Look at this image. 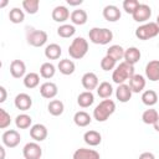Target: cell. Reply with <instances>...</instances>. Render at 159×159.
<instances>
[{"label": "cell", "mask_w": 159, "mask_h": 159, "mask_svg": "<svg viewBox=\"0 0 159 159\" xmlns=\"http://www.w3.org/2000/svg\"><path fill=\"white\" fill-rule=\"evenodd\" d=\"M116 112V103L112 99H103L93 109V118L97 122H106Z\"/></svg>", "instance_id": "obj_1"}, {"label": "cell", "mask_w": 159, "mask_h": 159, "mask_svg": "<svg viewBox=\"0 0 159 159\" xmlns=\"http://www.w3.org/2000/svg\"><path fill=\"white\" fill-rule=\"evenodd\" d=\"M135 75L134 72V66L129 65L127 62H119V65H117V67L113 70L112 73V80L114 83L117 84H122L125 81H129L133 76Z\"/></svg>", "instance_id": "obj_2"}, {"label": "cell", "mask_w": 159, "mask_h": 159, "mask_svg": "<svg viewBox=\"0 0 159 159\" xmlns=\"http://www.w3.org/2000/svg\"><path fill=\"white\" fill-rule=\"evenodd\" d=\"M89 41L96 45H108L113 40V32L107 27H92L88 32Z\"/></svg>", "instance_id": "obj_3"}, {"label": "cell", "mask_w": 159, "mask_h": 159, "mask_svg": "<svg viewBox=\"0 0 159 159\" xmlns=\"http://www.w3.org/2000/svg\"><path fill=\"white\" fill-rule=\"evenodd\" d=\"M88 52V41L84 37H75L68 46V55L73 60H81L83 58Z\"/></svg>", "instance_id": "obj_4"}, {"label": "cell", "mask_w": 159, "mask_h": 159, "mask_svg": "<svg viewBox=\"0 0 159 159\" xmlns=\"http://www.w3.org/2000/svg\"><path fill=\"white\" fill-rule=\"evenodd\" d=\"M47 32L43 30H36L34 27H26V41L34 47H41L47 42Z\"/></svg>", "instance_id": "obj_5"}, {"label": "cell", "mask_w": 159, "mask_h": 159, "mask_svg": "<svg viewBox=\"0 0 159 159\" xmlns=\"http://www.w3.org/2000/svg\"><path fill=\"white\" fill-rule=\"evenodd\" d=\"M158 35H159V26L153 21L145 22V24H143L135 29V36L142 41L154 39Z\"/></svg>", "instance_id": "obj_6"}, {"label": "cell", "mask_w": 159, "mask_h": 159, "mask_svg": "<svg viewBox=\"0 0 159 159\" xmlns=\"http://www.w3.org/2000/svg\"><path fill=\"white\" fill-rule=\"evenodd\" d=\"M22 155L25 159H40L42 157V148L37 142H29L22 148Z\"/></svg>", "instance_id": "obj_7"}, {"label": "cell", "mask_w": 159, "mask_h": 159, "mask_svg": "<svg viewBox=\"0 0 159 159\" xmlns=\"http://www.w3.org/2000/svg\"><path fill=\"white\" fill-rule=\"evenodd\" d=\"M1 140H2V144L4 147H7V148H15L20 144L21 142V135L17 130L15 129H7L2 133L1 135Z\"/></svg>", "instance_id": "obj_8"}, {"label": "cell", "mask_w": 159, "mask_h": 159, "mask_svg": "<svg viewBox=\"0 0 159 159\" xmlns=\"http://www.w3.org/2000/svg\"><path fill=\"white\" fill-rule=\"evenodd\" d=\"M132 17H133V20L135 22H144L145 24L152 17V9H150V6L147 5V4H139L137 10L133 12Z\"/></svg>", "instance_id": "obj_9"}, {"label": "cell", "mask_w": 159, "mask_h": 159, "mask_svg": "<svg viewBox=\"0 0 159 159\" xmlns=\"http://www.w3.org/2000/svg\"><path fill=\"white\" fill-rule=\"evenodd\" d=\"M81 82H82V86L86 91H89L92 92L93 89H97V87L99 86V81H98V77L94 72H86L82 78H81Z\"/></svg>", "instance_id": "obj_10"}, {"label": "cell", "mask_w": 159, "mask_h": 159, "mask_svg": "<svg viewBox=\"0 0 159 159\" xmlns=\"http://www.w3.org/2000/svg\"><path fill=\"white\" fill-rule=\"evenodd\" d=\"M14 104H15V107H16L17 109H20V111H22V112H26V111H29V109L32 107V98H31L30 94L22 92V93H19V94L15 97Z\"/></svg>", "instance_id": "obj_11"}, {"label": "cell", "mask_w": 159, "mask_h": 159, "mask_svg": "<svg viewBox=\"0 0 159 159\" xmlns=\"http://www.w3.org/2000/svg\"><path fill=\"white\" fill-rule=\"evenodd\" d=\"M47 134H48V130L46 125L41 123H36L30 128V137L35 142H43L47 138Z\"/></svg>", "instance_id": "obj_12"}, {"label": "cell", "mask_w": 159, "mask_h": 159, "mask_svg": "<svg viewBox=\"0 0 159 159\" xmlns=\"http://www.w3.org/2000/svg\"><path fill=\"white\" fill-rule=\"evenodd\" d=\"M145 77L152 81H159V60H152L145 65Z\"/></svg>", "instance_id": "obj_13"}, {"label": "cell", "mask_w": 159, "mask_h": 159, "mask_svg": "<svg viewBox=\"0 0 159 159\" xmlns=\"http://www.w3.org/2000/svg\"><path fill=\"white\" fill-rule=\"evenodd\" d=\"M10 73L14 78H24L26 76V65L21 60H14L10 63Z\"/></svg>", "instance_id": "obj_14"}, {"label": "cell", "mask_w": 159, "mask_h": 159, "mask_svg": "<svg viewBox=\"0 0 159 159\" xmlns=\"http://www.w3.org/2000/svg\"><path fill=\"white\" fill-rule=\"evenodd\" d=\"M51 16H52V20L53 21L63 24L66 20L70 19L71 14H70V10L65 5H58V6L53 7V10L51 12Z\"/></svg>", "instance_id": "obj_15"}, {"label": "cell", "mask_w": 159, "mask_h": 159, "mask_svg": "<svg viewBox=\"0 0 159 159\" xmlns=\"http://www.w3.org/2000/svg\"><path fill=\"white\" fill-rule=\"evenodd\" d=\"M58 88L57 84L53 82H45L40 86V94L46 99H52L57 96Z\"/></svg>", "instance_id": "obj_16"}, {"label": "cell", "mask_w": 159, "mask_h": 159, "mask_svg": "<svg viewBox=\"0 0 159 159\" xmlns=\"http://www.w3.org/2000/svg\"><path fill=\"white\" fill-rule=\"evenodd\" d=\"M102 15H103V17H104L107 21H109V22H116V21H118V20L120 19V16H122L119 7L116 6V5H107V6H104V9H103V11H102Z\"/></svg>", "instance_id": "obj_17"}, {"label": "cell", "mask_w": 159, "mask_h": 159, "mask_svg": "<svg viewBox=\"0 0 159 159\" xmlns=\"http://www.w3.org/2000/svg\"><path fill=\"white\" fill-rule=\"evenodd\" d=\"M72 159H101V155L97 150L94 149H88V148H80L76 149Z\"/></svg>", "instance_id": "obj_18"}, {"label": "cell", "mask_w": 159, "mask_h": 159, "mask_svg": "<svg viewBox=\"0 0 159 159\" xmlns=\"http://www.w3.org/2000/svg\"><path fill=\"white\" fill-rule=\"evenodd\" d=\"M132 89L127 84V83H122V84H118L117 89H116V98L120 102V103H127L129 102V99L132 98Z\"/></svg>", "instance_id": "obj_19"}, {"label": "cell", "mask_w": 159, "mask_h": 159, "mask_svg": "<svg viewBox=\"0 0 159 159\" xmlns=\"http://www.w3.org/2000/svg\"><path fill=\"white\" fill-rule=\"evenodd\" d=\"M145 84H147L145 77L142 76V75H134V76L129 80V83H128V86L130 87V89H132L133 93L143 92V89L145 88Z\"/></svg>", "instance_id": "obj_20"}, {"label": "cell", "mask_w": 159, "mask_h": 159, "mask_svg": "<svg viewBox=\"0 0 159 159\" xmlns=\"http://www.w3.org/2000/svg\"><path fill=\"white\" fill-rule=\"evenodd\" d=\"M142 57V53H140V50L137 48L135 46H132V47H128L125 48V52H124V62L129 63V65H135L137 62H139Z\"/></svg>", "instance_id": "obj_21"}, {"label": "cell", "mask_w": 159, "mask_h": 159, "mask_svg": "<svg viewBox=\"0 0 159 159\" xmlns=\"http://www.w3.org/2000/svg\"><path fill=\"white\" fill-rule=\"evenodd\" d=\"M83 140L89 147H97L102 142V135L97 130H87L83 134Z\"/></svg>", "instance_id": "obj_22"}, {"label": "cell", "mask_w": 159, "mask_h": 159, "mask_svg": "<svg viewBox=\"0 0 159 159\" xmlns=\"http://www.w3.org/2000/svg\"><path fill=\"white\" fill-rule=\"evenodd\" d=\"M70 20L72 22V25H84L88 20V15L83 9H76L71 12Z\"/></svg>", "instance_id": "obj_23"}, {"label": "cell", "mask_w": 159, "mask_h": 159, "mask_svg": "<svg viewBox=\"0 0 159 159\" xmlns=\"http://www.w3.org/2000/svg\"><path fill=\"white\" fill-rule=\"evenodd\" d=\"M57 68H58V71H60L62 75L70 76V75H72V73L75 72L76 65H75V62H73L72 60H70V58H63V60H60V62H58V65H57Z\"/></svg>", "instance_id": "obj_24"}, {"label": "cell", "mask_w": 159, "mask_h": 159, "mask_svg": "<svg viewBox=\"0 0 159 159\" xmlns=\"http://www.w3.org/2000/svg\"><path fill=\"white\" fill-rule=\"evenodd\" d=\"M73 122H75V124H76L77 127L84 128V127H87V125L91 124L92 118H91V116H89L87 112H84V111H78V112H76L75 116H73Z\"/></svg>", "instance_id": "obj_25"}, {"label": "cell", "mask_w": 159, "mask_h": 159, "mask_svg": "<svg viewBox=\"0 0 159 159\" xmlns=\"http://www.w3.org/2000/svg\"><path fill=\"white\" fill-rule=\"evenodd\" d=\"M62 55V48L58 43H50L45 47V56L47 60H58Z\"/></svg>", "instance_id": "obj_26"}, {"label": "cell", "mask_w": 159, "mask_h": 159, "mask_svg": "<svg viewBox=\"0 0 159 159\" xmlns=\"http://www.w3.org/2000/svg\"><path fill=\"white\" fill-rule=\"evenodd\" d=\"M94 102V96L92 92L89 91H84V92H81L77 97V104L82 108H88L93 104Z\"/></svg>", "instance_id": "obj_27"}, {"label": "cell", "mask_w": 159, "mask_h": 159, "mask_svg": "<svg viewBox=\"0 0 159 159\" xmlns=\"http://www.w3.org/2000/svg\"><path fill=\"white\" fill-rule=\"evenodd\" d=\"M47 111H48V113H50L51 116L58 117V116H61V114L63 113V111H65V104H63V102L60 101V99H52V101H50V103H48V106H47Z\"/></svg>", "instance_id": "obj_28"}, {"label": "cell", "mask_w": 159, "mask_h": 159, "mask_svg": "<svg viewBox=\"0 0 159 159\" xmlns=\"http://www.w3.org/2000/svg\"><path fill=\"white\" fill-rule=\"evenodd\" d=\"M158 93L154 89H147L142 93V102L148 107H153L158 102Z\"/></svg>", "instance_id": "obj_29"}, {"label": "cell", "mask_w": 159, "mask_h": 159, "mask_svg": "<svg viewBox=\"0 0 159 159\" xmlns=\"http://www.w3.org/2000/svg\"><path fill=\"white\" fill-rule=\"evenodd\" d=\"M31 124H32V118H31V116H29L26 113H21L19 116H16V118H15V125L19 129L31 128L32 127Z\"/></svg>", "instance_id": "obj_30"}, {"label": "cell", "mask_w": 159, "mask_h": 159, "mask_svg": "<svg viewBox=\"0 0 159 159\" xmlns=\"http://www.w3.org/2000/svg\"><path fill=\"white\" fill-rule=\"evenodd\" d=\"M76 34V27L72 24H62L57 27V35L62 39H70Z\"/></svg>", "instance_id": "obj_31"}, {"label": "cell", "mask_w": 159, "mask_h": 159, "mask_svg": "<svg viewBox=\"0 0 159 159\" xmlns=\"http://www.w3.org/2000/svg\"><path fill=\"white\" fill-rule=\"evenodd\" d=\"M24 86L26 88H36L39 84H40V75L36 73V72H30V73H26V76L24 77Z\"/></svg>", "instance_id": "obj_32"}, {"label": "cell", "mask_w": 159, "mask_h": 159, "mask_svg": "<svg viewBox=\"0 0 159 159\" xmlns=\"http://www.w3.org/2000/svg\"><path fill=\"white\" fill-rule=\"evenodd\" d=\"M56 73V67L51 62H43L40 67V76L45 80H50L55 76Z\"/></svg>", "instance_id": "obj_33"}, {"label": "cell", "mask_w": 159, "mask_h": 159, "mask_svg": "<svg viewBox=\"0 0 159 159\" xmlns=\"http://www.w3.org/2000/svg\"><path fill=\"white\" fill-rule=\"evenodd\" d=\"M112 93H113V87H112V84H111L109 82H107V81L101 82L99 86L97 87V94H98L101 98H103V99L109 98V97L112 96Z\"/></svg>", "instance_id": "obj_34"}, {"label": "cell", "mask_w": 159, "mask_h": 159, "mask_svg": "<svg viewBox=\"0 0 159 159\" xmlns=\"http://www.w3.org/2000/svg\"><path fill=\"white\" fill-rule=\"evenodd\" d=\"M158 118H159V113H158V111L157 109H154V108H148V109H145L144 112H143V114H142V120H143V123H145V124H154L157 120H158Z\"/></svg>", "instance_id": "obj_35"}, {"label": "cell", "mask_w": 159, "mask_h": 159, "mask_svg": "<svg viewBox=\"0 0 159 159\" xmlns=\"http://www.w3.org/2000/svg\"><path fill=\"white\" fill-rule=\"evenodd\" d=\"M124 52H125V48H123L120 45H112L107 50V53L106 55L111 56L116 61H119V60H123L124 58Z\"/></svg>", "instance_id": "obj_36"}, {"label": "cell", "mask_w": 159, "mask_h": 159, "mask_svg": "<svg viewBox=\"0 0 159 159\" xmlns=\"http://www.w3.org/2000/svg\"><path fill=\"white\" fill-rule=\"evenodd\" d=\"M9 20L12 24H21L25 20V12L20 7H12L9 11Z\"/></svg>", "instance_id": "obj_37"}, {"label": "cell", "mask_w": 159, "mask_h": 159, "mask_svg": "<svg viewBox=\"0 0 159 159\" xmlns=\"http://www.w3.org/2000/svg\"><path fill=\"white\" fill-rule=\"evenodd\" d=\"M39 7H40L39 0H24L22 1V9L30 15H35L39 11Z\"/></svg>", "instance_id": "obj_38"}, {"label": "cell", "mask_w": 159, "mask_h": 159, "mask_svg": "<svg viewBox=\"0 0 159 159\" xmlns=\"http://www.w3.org/2000/svg\"><path fill=\"white\" fill-rule=\"evenodd\" d=\"M117 67V61L113 60L111 56L106 55L102 60H101V68L103 71H112Z\"/></svg>", "instance_id": "obj_39"}, {"label": "cell", "mask_w": 159, "mask_h": 159, "mask_svg": "<svg viewBox=\"0 0 159 159\" xmlns=\"http://www.w3.org/2000/svg\"><path fill=\"white\" fill-rule=\"evenodd\" d=\"M139 1L138 0H124L123 1V10L127 12V14H130L133 15V12L137 10V7L139 6Z\"/></svg>", "instance_id": "obj_40"}, {"label": "cell", "mask_w": 159, "mask_h": 159, "mask_svg": "<svg viewBox=\"0 0 159 159\" xmlns=\"http://www.w3.org/2000/svg\"><path fill=\"white\" fill-rule=\"evenodd\" d=\"M10 123H11L10 114L4 108H0V128L5 129V128H7L10 125Z\"/></svg>", "instance_id": "obj_41"}, {"label": "cell", "mask_w": 159, "mask_h": 159, "mask_svg": "<svg viewBox=\"0 0 159 159\" xmlns=\"http://www.w3.org/2000/svg\"><path fill=\"white\" fill-rule=\"evenodd\" d=\"M7 98V92L4 86H0V103H4Z\"/></svg>", "instance_id": "obj_42"}, {"label": "cell", "mask_w": 159, "mask_h": 159, "mask_svg": "<svg viewBox=\"0 0 159 159\" xmlns=\"http://www.w3.org/2000/svg\"><path fill=\"white\" fill-rule=\"evenodd\" d=\"M138 159H155V155L153 153H150V152H144V153H142L139 155Z\"/></svg>", "instance_id": "obj_43"}, {"label": "cell", "mask_w": 159, "mask_h": 159, "mask_svg": "<svg viewBox=\"0 0 159 159\" xmlns=\"http://www.w3.org/2000/svg\"><path fill=\"white\" fill-rule=\"evenodd\" d=\"M83 2V0H67V4L70 6H78Z\"/></svg>", "instance_id": "obj_44"}, {"label": "cell", "mask_w": 159, "mask_h": 159, "mask_svg": "<svg viewBox=\"0 0 159 159\" xmlns=\"http://www.w3.org/2000/svg\"><path fill=\"white\" fill-rule=\"evenodd\" d=\"M0 152H1V158L0 159H5V147H0Z\"/></svg>", "instance_id": "obj_45"}, {"label": "cell", "mask_w": 159, "mask_h": 159, "mask_svg": "<svg viewBox=\"0 0 159 159\" xmlns=\"http://www.w3.org/2000/svg\"><path fill=\"white\" fill-rule=\"evenodd\" d=\"M153 127H154V129H155L157 132H159V118H158V120H157V122L153 124Z\"/></svg>", "instance_id": "obj_46"}, {"label": "cell", "mask_w": 159, "mask_h": 159, "mask_svg": "<svg viewBox=\"0 0 159 159\" xmlns=\"http://www.w3.org/2000/svg\"><path fill=\"white\" fill-rule=\"evenodd\" d=\"M6 4H7V1H6V0L1 1V2H0V7H4V6H6Z\"/></svg>", "instance_id": "obj_47"}, {"label": "cell", "mask_w": 159, "mask_h": 159, "mask_svg": "<svg viewBox=\"0 0 159 159\" xmlns=\"http://www.w3.org/2000/svg\"><path fill=\"white\" fill-rule=\"evenodd\" d=\"M155 24H157V25H158V26H159V15H158V16H157V20H155Z\"/></svg>", "instance_id": "obj_48"}, {"label": "cell", "mask_w": 159, "mask_h": 159, "mask_svg": "<svg viewBox=\"0 0 159 159\" xmlns=\"http://www.w3.org/2000/svg\"><path fill=\"white\" fill-rule=\"evenodd\" d=\"M158 96H159V94H158Z\"/></svg>", "instance_id": "obj_49"}]
</instances>
